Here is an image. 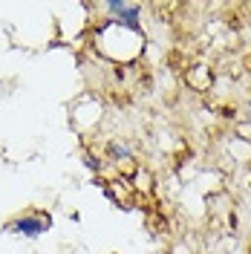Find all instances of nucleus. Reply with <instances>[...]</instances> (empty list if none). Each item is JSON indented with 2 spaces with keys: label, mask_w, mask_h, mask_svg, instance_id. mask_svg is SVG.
I'll return each mask as SVG.
<instances>
[{
  "label": "nucleus",
  "mask_w": 251,
  "mask_h": 254,
  "mask_svg": "<svg viewBox=\"0 0 251 254\" xmlns=\"http://www.w3.org/2000/svg\"><path fill=\"white\" fill-rule=\"evenodd\" d=\"M107 162H116V165H136V153H133V147L127 142H122V139H110L107 142Z\"/></svg>",
  "instance_id": "7ed1b4c3"
},
{
  "label": "nucleus",
  "mask_w": 251,
  "mask_h": 254,
  "mask_svg": "<svg viewBox=\"0 0 251 254\" xmlns=\"http://www.w3.org/2000/svg\"><path fill=\"white\" fill-rule=\"evenodd\" d=\"M101 119H104V104L90 93H84L81 98H75L72 107H69V125L81 136L93 133L95 127L101 125Z\"/></svg>",
  "instance_id": "f257e3e1"
},
{
  "label": "nucleus",
  "mask_w": 251,
  "mask_h": 254,
  "mask_svg": "<svg viewBox=\"0 0 251 254\" xmlns=\"http://www.w3.org/2000/svg\"><path fill=\"white\" fill-rule=\"evenodd\" d=\"M84 165H87V168H90L93 174H101V171H104V159L95 156V153H90V150L84 153Z\"/></svg>",
  "instance_id": "20e7f679"
},
{
  "label": "nucleus",
  "mask_w": 251,
  "mask_h": 254,
  "mask_svg": "<svg viewBox=\"0 0 251 254\" xmlns=\"http://www.w3.org/2000/svg\"><path fill=\"white\" fill-rule=\"evenodd\" d=\"M49 228H52V217H49L47 211H41V208H29V211L12 217V220L3 225L6 234H17V237H26V240L44 237Z\"/></svg>",
  "instance_id": "f03ea898"
}]
</instances>
